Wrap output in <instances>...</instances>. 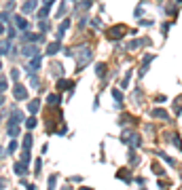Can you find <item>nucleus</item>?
I'll list each match as a JSON object with an SVG mask.
<instances>
[{"label":"nucleus","instance_id":"24","mask_svg":"<svg viewBox=\"0 0 182 190\" xmlns=\"http://www.w3.org/2000/svg\"><path fill=\"white\" fill-rule=\"evenodd\" d=\"M28 108H30V112H36V110H38V102H36V99H34V102H30V106H28Z\"/></svg>","mask_w":182,"mask_h":190},{"label":"nucleus","instance_id":"14","mask_svg":"<svg viewBox=\"0 0 182 190\" xmlns=\"http://www.w3.org/2000/svg\"><path fill=\"white\" fill-rule=\"evenodd\" d=\"M24 55L26 57H34L36 55V46H24Z\"/></svg>","mask_w":182,"mask_h":190},{"label":"nucleus","instance_id":"22","mask_svg":"<svg viewBox=\"0 0 182 190\" xmlns=\"http://www.w3.org/2000/svg\"><path fill=\"white\" fill-rule=\"evenodd\" d=\"M129 78H131V72H127V74H125V78H123V82H121V87H123V89H127V85H129Z\"/></svg>","mask_w":182,"mask_h":190},{"label":"nucleus","instance_id":"1","mask_svg":"<svg viewBox=\"0 0 182 190\" xmlns=\"http://www.w3.org/2000/svg\"><path fill=\"white\" fill-rule=\"evenodd\" d=\"M91 59H93V51H91V46H81V49H76V72L83 70Z\"/></svg>","mask_w":182,"mask_h":190},{"label":"nucleus","instance_id":"6","mask_svg":"<svg viewBox=\"0 0 182 190\" xmlns=\"http://www.w3.org/2000/svg\"><path fill=\"white\" fill-rule=\"evenodd\" d=\"M112 97L117 99V108H121V104H123V93L119 89H112Z\"/></svg>","mask_w":182,"mask_h":190},{"label":"nucleus","instance_id":"4","mask_svg":"<svg viewBox=\"0 0 182 190\" xmlns=\"http://www.w3.org/2000/svg\"><path fill=\"white\" fill-rule=\"evenodd\" d=\"M13 93H15V97H17V99H26V97H28V91H26V87H21V85H15Z\"/></svg>","mask_w":182,"mask_h":190},{"label":"nucleus","instance_id":"15","mask_svg":"<svg viewBox=\"0 0 182 190\" xmlns=\"http://www.w3.org/2000/svg\"><path fill=\"white\" fill-rule=\"evenodd\" d=\"M157 154H159V156H161V161H165L167 165H172V167H174V165H176V161H174V158H169V156H167L165 152H157Z\"/></svg>","mask_w":182,"mask_h":190},{"label":"nucleus","instance_id":"36","mask_svg":"<svg viewBox=\"0 0 182 190\" xmlns=\"http://www.w3.org/2000/svg\"><path fill=\"white\" fill-rule=\"evenodd\" d=\"M2 102H4V99H2V95H0V106H2Z\"/></svg>","mask_w":182,"mask_h":190},{"label":"nucleus","instance_id":"9","mask_svg":"<svg viewBox=\"0 0 182 190\" xmlns=\"http://www.w3.org/2000/svg\"><path fill=\"white\" fill-rule=\"evenodd\" d=\"M95 74H98L100 78L106 76V63H98V66H95Z\"/></svg>","mask_w":182,"mask_h":190},{"label":"nucleus","instance_id":"32","mask_svg":"<svg viewBox=\"0 0 182 190\" xmlns=\"http://www.w3.org/2000/svg\"><path fill=\"white\" fill-rule=\"evenodd\" d=\"M17 148V141H11V144H9V152H13Z\"/></svg>","mask_w":182,"mask_h":190},{"label":"nucleus","instance_id":"34","mask_svg":"<svg viewBox=\"0 0 182 190\" xmlns=\"http://www.w3.org/2000/svg\"><path fill=\"white\" fill-rule=\"evenodd\" d=\"M53 4V0H44V7H51Z\"/></svg>","mask_w":182,"mask_h":190},{"label":"nucleus","instance_id":"3","mask_svg":"<svg viewBox=\"0 0 182 190\" xmlns=\"http://www.w3.org/2000/svg\"><path fill=\"white\" fill-rule=\"evenodd\" d=\"M123 141L129 144V146H140L142 144V139H140L138 133H123Z\"/></svg>","mask_w":182,"mask_h":190},{"label":"nucleus","instance_id":"19","mask_svg":"<svg viewBox=\"0 0 182 190\" xmlns=\"http://www.w3.org/2000/svg\"><path fill=\"white\" fill-rule=\"evenodd\" d=\"M30 146H32V135L28 133V135H26V139H24V148H26V150H30Z\"/></svg>","mask_w":182,"mask_h":190},{"label":"nucleus","instance_id":"27","mask_svg":"<svg viewBox=\"0 0 182 190\" xmlns=\"http://www.w3.org/2000/svg\"><path fill=\"white\" fill-rule=\"evenodd\" d=\"M57 102H59V97H57V95H49V104H53V106H55Z\"/></svg>","mask_w":182,"mask_h":190},{"label":"nucleus","instance_id":"5","mask_svg":"<svg viewBox=\"0 0 182 190\" xmlns=\"http://www.w3.org/2000/svg\"><path fill=\"white\" fill-rule=\"evenodd\" d=\"M152 116H155V118H163V121H169V114H167L163 108H155V110H152Z\"/></svg>","mask_w":182,"mask_h":190},{"label":"nucleus","instance_id":"10","mask_svg":"<svg viewBox=\"0 0 182 190\" xmlns=\"http://www.w3.org/2000/svg\"><path fill=\"white\" fill-rule=\"evenodd\" d=\"M36 9V2H34V0H28V2L24 4V9H21V11H24V13H32Z\"/></svg>","mask_w":182,"mask_h":190},{"label":"nucleus","instance_id":"20","mask_svg":"<svg viewBox=\"0 0 182 190\" xmlns=\"http://www.w3.org/2000/svg\"><path fill=\"white\" fill-rule=\"evenodd\" d=\"M21 118H24V116H21V112H17V110H15V112H13V121H11V123H21Z\"/></svg>","mask_w":182,"mask_h":190},{"label":"nucleus","instance_id":"28","mask_svg":"<svg viewBox=\"0 0 182 190\" xmlns=\"http://www.w3.org/2000/svg\"><path fill=\"white\" fill-rule=\"evenodd\" d=\"M38 28H40L42 32H47V28H49V23H47V21H40V23H38Z\"/></svg>","mask_w":182,"mask_h":190},{"label":"nucleus","instance_id":"30","mask_svg":"<svg viewBox=\"0 0 182 190\" xmlns=\"http://www.w3.org/2000/svg\"><path fill=\"white\" fill-rule=\"evenodd\" d=\"M4 89H7V80H4V78H0V93H2Z\"/></svg>","mask_w":182,"mask_h":190},{"label":"nucleus","instance_id":"33","mask_svg":"<svg viewBox=\"0 0 182 190\" xmlns=\"http://www.w3.org/2000/svg\"><path fill=\"white\" fill-rule=\"evenodd\" d=\"M55 180H57V177H55V175H51V177H49V186H51V188H53V186H55Z\"/></svg>","mask_w":182,"mask_h":190},{"label":"nucleus","instance_id":"25","mask_svg":"<svg viewBox=\"0 0 182 190\" xmlns=\"http://www.w3.org/2000/svg\"><path fill=\"white\" fill-rule=\"evenodd\" d=\"M47 13H49V7H42V9L38 11V17H47Z\"/></svg>","mask_w":182,"mask_h":190},{"label":"nucleus","instance_id":"29","mask_svg":"<svg viewBox=\"0 0 182 190\" xmlns=\"http://www.w3.org/2000/svg\"><path fill=\"white\" fill-rule=\"evenodd\" d=\"M152 171H155L157 175H161V173H163V169H161V167H159V165H152Z\"/></svg>","mask_w":182,"mask_h":190},{"label":"nucleus","instance_id":"17","mask_svg":"<svg viewBox=\"0 0 182 190\" xmlns=\"http://www.w3.org/2000/svg\"><path fill=\"white\" fill-rule=\"evenodd\" d=\"M169 137H172V141H174V146H176V148H180V150H182V139H180V137H178V135H169Z\"/></svg>","mask_w":182,"mask_h":190},{"label":"nucleus","instance_id":"16","mask_svg":"<svg viewBox=\"0 0 182 190\" xmlns=\"http://www.w3.org/2000/svg\"><path fill=\"white\" fill-rule=\"evenodd\" d=\"M174 110H176V114L182 112V97H176V102H174Z\"/></svg>","mask_w":182,"mask_h":190},{"label":"nucleus","instance_id":"11","mask_svg":"<svg viewBox=\"0 0 182 190\" xmlns=\"http://www.w3.org/2000/svg\"><path fill=\"white\" fill-rule=\"evenodd\" d=\"M38 66H40V57H38V55H34V59L30 61V72H36Z\"/></svg>","mask_w":182,"mask_h":190},{"label":"nucleus","instance_id":"12","mask_svg":"<svg viewBox=\"0 0 182 190\" xmlns=\"http://www.w3.org/2000/svg\"><path fill=\"white\" fill-rule=\"evenodd\" d=\"M74 85L72 82H68V80H57V89L59 91H66V89H72Z\"/></svg>","mask_w":182,"mask_h":190},{"label":"nucleus","instance_id":"13","mask_svg":"<svg viewBox=\"0 0 182 190\" xmlns=\"http://www.w3.org/2000/svg\"><path fill=\"white\" fill-rule=\"evenodd\" d=\"M15 23H17V28H21V30H28V23H26V19L24 17H15Z\"/></svg>","mask_w":182,"mask_h":190},{"label":"nucleus","instance_id":"23","mask_svg":"<svg viewBox=\"0 0 182 190\" xmlns=\"http://www.w3.org/2000/svg\"><path fill=\"white\" fill-rule=\"evenodd\" d=\"M174 4H176V7H180V4H182V0H174ZM167 13H169V15H174V13H176V9H174V7H169V9H167Z\"/></svg>","mask_w":182,"mask_h":190},{"label":"nucleus","instance_id":"31","mask_svg":"<svg viewBox=\"0 0 182 190\" xmlns=\"http://www.w3.org/2000/svg\"><path fill=\"white\" fill-rule=\"evenodd\" d=\"M91 26H93V28H100L102 21H100V19H93V21H91Z\"/></svg>","mask_w":182,"mask_h":190},{"label":"nucleus","instance_id":"21","mask_svg":"<svg viewBox=\"0 0 182 190\" xmlns=\"http://www.w3.org/2000/svg\"><path fill=\"white\" fill-rule=\"evenodd\" d=\"M129 163H131V165H135V163H138V154H135L133 150H129Z\"/></svg>","mask_w":182,"mask_h":190},{"label":"nucleus","instance_id":"26","mask_svg":"<svg viewBox=\"0 0 182 190\" xmlns=\"http://www.w3.org/2000/svg\"><path fill=\"white\" fill-rule=\"evenodd\" d=\"M26 125H28V129L36 127V118H34V116H32V118H28V123H26Z\"/></svg>","mask_w":182,"mask_h":190},{"label":"nucleus","instance_id":"2","mask_svg":"<svg viewBox=\"0 0 182 190\" xmlns=\"http://www.w3.org/2000/svg\"><path fill=\"white\" fill-rule=\"evenodd\" d=\"M123 34H127V28L125 26H115V28L108 30V38L110 40H119V38H123Z\"/></svg>","mask_w":182,"mask_h":190},{"label":"nucleus","instance_id":"7","mask_svg":"<svg viewBox=\"0 0 182 190\" xmlns=\"http://www.w3.org/2000/svg\"><path fill=\"white\" fill-rule=\"evenodd\" d=\"M15 171H17L19 175H26V173H28V167H26V163H24V161H21V163H17V165H15Z\"/></svg>","mask_w":182,"mask_h":190},{"label":"nucleus","instance_id":"18","mask_svg":"<svg viewBox=\"0 0 182 190\" xmlns=\"http://www.w3.org/2000/svg\"><path fill=\"white\" fill-rule=\"evenodd\" d=\"M17 133H19V129H17V123H13V125H9V135H13V137H15Z\"/></svg>","mask_w":182,"mask_h":190},{"label":"nucleus","instance_id":"8","mask_svg":"<svg viewBox=\"0 0 182 190\" xmlns=\"http://www.w3.org/2000/svg\"><path fill=\"white\" fill-rule=\"evenodd\" d=\"M59 51V42H51L49 46H47V55H55Z\"/></svg>","mask_w":182,"mask_h":190},{"label":"nucleus","instance_id":"35","mask_svg":"<svg viewBox=\"0 0 182 190\" xmlns=\"http://www.w3.org/2000/svg\"><path fill=\"white\" fill-rule=\"evenodd\" d=\"M0 156H4V150H2V148H0Z\"/></svg>","mask_w":182,"mask_h":190}]
</instances>
